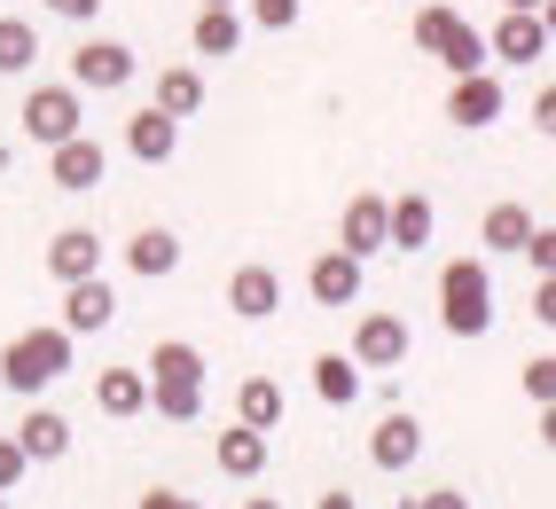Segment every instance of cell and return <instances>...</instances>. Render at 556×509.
<instances>
[{"label":"cell","instance_id":"cell-1","mask_svg":"<svg viewBox=\"0 0 556 509\" xmlns=\"http://www.w3.org/2000/svg\"><path fill=\"white\" fill-rule=\"evenodd\" d=\"M63 369H71V330H63V321H48V330H24V338L0 345V384H9L16 399L48 392Z\"/></svg>","mask_w":556,"mask_h":509},{"label":"cell","instance_id":"cell-2","mask_svg":"<svg viewBox=\"0 0 556 509\" xmlns=\"http://www.w3.org/2000/svg\"><path fill=\"white\" fill-rule=\"evenodd\" d=\"M439 321H447V338H486L494 330V275H486V259H447L439 267Z\"/></svg>","mask_w":556,"mask_h":509},{"label":"cell","instance_id":"cell-3","mask_svg":"<svg viewBox=\"0 0 556 509\" xmlns=\"http://www.w3.org/2000/svg\"><path fill=\"white\" fill-rule=\"evenodd\" d=\"M16 118H24V141H40V150H55V141L87 133V94L71 87V79H55V87H31Z\"/></svg>","mask_w":556,"mask_h":509},{"label":"cell","instance_id":"cell-4","mask_svg":"<svg viewBox=\"0 0 556 509\" xmlns=\"http://www.w3.org/2000/svg\"><path fill=\"white\" fill-rule=\"evenodd\" d=\"M134 71H141V55L126 40H79L71 48V87L79 94H118V87H134Z\"/></svg>","mask_w":556,"mask_h":509},{"label":"cell","instance_id":"cell-5","mask_svg":"<svg viewBox=\"0 0 556 509\" xmlns=\"http://www.w3.org/2000/svg\"><path fill=\"white\" fill-rule=\"evenodd\" d=\"M102 173H110V150L94 133H71V141H55L48 150V180L63 196H87V189H102Z\"/></svg>","mask_w":556,"mask_h":509},{"label":"cell","instance_id":"cell-6","mask_svg":"<svg viewBox=\"0 0 556 509\" xmlns=\"http://www.w3.org/2000/svg\"><path fill=\"white\" fill-rule=\"evenodd\" d=\"M361 267H368V259H353L345 243H338V251H321V259L306 267V298H314V306H329V314L361 306Z\"/></svg>","mask_w":556,"mask_h":509},{"label":"cell","instance_id":"cell-7","mask_svg":"<svg viewBox=\"0 0 556 509\" xmlns=\"http://www.w3.org/2000/svg\"><path fill=\"white\" fill-rule=\"evenodd\" d=\"M407 345H416V338H407L400 314H361L353 321V360H361V369H407Z\"/></svg>","mask_w":556,"mask_h":509},{"label":"cell","instance_id":"cell-8","mask_svg":"<svg viewBox=\"0 0 556 509\" xmlns=\"http://www.w3.org/2000/svg\"><path fill=\"white\" fill-rule=\"evenodd\" d=\"M502 79H494V71H463V79L447 87V118L463 126V133H486L494 118H502Z\"/></svg>","mask_w":556,"mask_h":509},{"label":"cell","instance_id":"cell-9","mask_svg":"<svg viewBox=\"0 0 556 509\" xmlns=\"http://www.w3.org/2000/svg\"><path fill=\"white\" fill-rule=\"evenodd\" d=\"M486 48H494V63H541L556 40H548L541 9H502V24L486 31Z\"/></svg>","mask_w":556,"mask_h":509},{"label":"cell","instance_id":"cell-10","mask_svg":"<svg viewBox=\"0 0 556 509\" xmlns=\"http://www.w3.org/2000/svg\"><path fill=\"white\" fill-rule=\"evenodd\" d=\"M110 321H118V290H110L102 275L63 282V330L71 338H94V330H110Z\"/></svg>","mask_w":556,"mask_h":509},{"label":"cell","instance_id":"cell-11","mask_svg":"<svg viewBox=\"0 0 556 509\" xmlns=\"http://www.w3.org/2000/svg\"><path fill=\"white\" fill-rule=\"evenodd\" d=\"M416 455H424V423L407 408H392L377 431H368V462L377 470H416Z\"/></svg>","mask_w":556,"mask_h":509},{"label":"cell","instance_id":"cell-12","mask_svg":"<svg viewBox=\"0 0 556 509\" xmlns=\"http://www.w3.org/2000/svg\"><path fill=\"white\" fill-rule=\"evenodd\" d=\"M173 150H180V118H165L157 102L126 118V157L134 165H173Z\"/></svg>","mask_w":556,"mask_h":509},{"label":"cell","instance_id":"cell-13","mask_svg":"<svg viewBox=\"0 0 556 509\" xmlns=\"http://www.w3.org/2000/svg\"><path fill=\"white\" fill-rule=\"evenodd\" d=\"M48 275H55V282L102 275V236H94V228H55V236H48Z\"/></svg>","mask_w":556,"mask_h":509},{"label":"cell","instance_id":"cell-14","mask_svg":"<svg viewBox=\"0 0 556 509\" xmlns=\"http://www.w3.org/2000/svg\"><path fill=\"white\" fill-rule=\"evenodd\" d=\"M384 212H392V196H377V189H361V196L345 204L338 243L353 251V259H377V251H384Z\"/></svg>","mask_w":556,"mask_h":509},{"label":"cell","instance_id":"cell-15","mask_svg":"<svg viewBox=\"0 0 556 509\" xmlns=\"http://www.w3.org/2000/svg\"><path fill=\"white\" fill-rule=\"evenodd\" d=\"M431 228H439V212H431V196H392V212H384V251H407V259H416V251L431 243Z\"/></svg>","mask_w":556,"mask_h":509},{"label":"cell","instance_id":"cell-16","mask_svg":"<svg viewBox=\"0 0 556 509\" xmlns=\"http://www.w3.org/2000/svg\"><path fill=\"white\" fill-rule=\"evenodd\" d=\"M228 306H236L243 321L282 314V275H275V267H258V259H251V267H236V275H228Z\"/></svg>","mask_w":556,"mask_h":509},{"label":"cell","instance_id":"cell-17","mask_svg":"<svg viewBox=\"0 0 556 509\" xmlns=\"http://www.w3.org/2000/svg\"><path fill=\"white\" fill-rule=\"evenodd\" d=\"M243 9H197V24H189V48L197 55H212V63H228L236 48H243Z\"/></svg>","mask_w":556,"mask_h":509},{"label":"cell","instance_id":"cell-18","mask_svg":"<svg viewBox=\"0 0 556 509\" xmlns=\"http://www.w3.org/2000/svg\"><path fill=\"white\" fill-rule=\"evenodd\" d=\"M94 408L102 416H141V408H150V369H102L94 377Z\"/></svg>","mask_w":556,"mask_h":509},{"label":"cell","instance_id":"cell-19","mask_svg":"<svg viewBox=\"0 0 556 509\" xmlns=\"http://www.w3.org/2000/svg\"><path fill=\"white\" fill-rule=\"evenodd\" d=\"M126 267H134L141 282H165V275H180V236H173V228H141V236L126 243Z\"/></svg>","mask_w":556,"mask_h":509},{"label":"cell","instance_id":"cell-20","mask_svg":"<svg viewBox=\"0 0 556 509\" xmlns=\"http://www.w3.org/2000/svg\"><path fill=\"white\" fill-rule=\"evenodd\" d=\"M16 447H24L31 462H63V455H71V416H55V408H31V416L16 423Z\"/></svg>","mask_w":556,"mask_h":509},{"label":"cell","instance_id":"cell-21","mask_svg":"<svg viewBox=\"0 0 556 509\" xmlns=\"http://www.w3.org/2000/svg\"><path fill=\"white\" fill-rule=\"evenodd\" d=\"M141 369H150V384H204V353H197L189 338H165Z\"/></svg>","mask_w":556,"mask_h":509},{"label":"cell","instance_id":"cell-22","mask_svg":"<svg viewBox=\"0 0 556 509\" xmlns=\"http://www.w3.org/2000/svg\"><path fill=\"white\" fill-rule=\"evenodd\" d=\"M219 470H228V479H258V470H267V431H251V423L219 431Z\"/></svg>","mask_w":556,"mask_h":509},{"label":"cell","instance_id":"cell-23","mask_svg":"<svg viewBox=\"0 0 556 509\" xmlns=\"http://www.w3.org/2000/svg\"><path fill=\"white\" fill-rule=\"evenodd\" d=\"M157 111H165V118H197V111H204V71H189V63L157 71Z\"/></svg>","mask_w":556,"mask_h":509},{"label":"cell","instance_id":"cell-24","mask_svg":"<svg viewBox=\"0 0 556 509\" xmlns=\"http://www.w3.org/2000/svg\"><path fill=\"white\" fill-rule=\"evenodd\" d=\"M314 392L329 399V408H353V399H361V360L353 353H321L314 360Z\"/></svg>","mask_w":556,"mask_h":509},{"label":"cell","instance_id":"cell-25","mask_svg":"<svg viewBox=\"0 0 556 509\" xmlns=\"http://www.w3.org/2000/svg\"><path fill=\"white\" fill-rule=\"evenodd\" d=\"M31 63H40V31H31V16H0V79H24Z\"/></svg>","mask_w":556,"mask_h":509},{"label":"cell","instance_id":"cell-26","mask_svg":"<svg viewBox=\"0 0 556 509\" xmlns=\"http://www.w3.org/2000/svg\"><path fill=\"white\" fill-rule=\"evenodd\" d=\"M236 423L275 431V423H282V384H275V377H243V392H236Z\"/></svg>","mask_w":556,"mask_h":509},{"label":"cell","instance_id":"cell-27","mask_svg":"<svg viewBox=\"0 0 556 509\" xmlns=\"http://www.w3.org/2000/svg\"><path fill=\"white\" fill-rule=\"evenodd\" d=\"M439 63H447L455 79H463V71H486V63H494V48H486V31H478V24H463V16H455V31L439 40Z\"/></svg>","mask_w":556,"mask_h":509},{"label":"cell","instance_id":"cell-28","mask_svg":"<svg viewBox=\"0 0 556 509\" xmlns=\"http://www.w3.org/2000/svg\"><path fill=\"white\" fill-rule=\"evenodd\" d=\"M526 236H533V212H526V204H494L486 228H478V243H486V251H526Z\"/></svg>","mask_w":556,"mask_h":509},{"label":"cell","instance_id":"cell-29","mask_svg":"<svg viewBox=\"0 0 556 509\" xmlns=\"http://www.w3.org/2000/svg\"><path fill=\"white\" fill-rule=\"evenodd\" d=\"M150 408L165 423H197L204 416V384H150Z\"/></svg>","mask_w":556,"mask_h":509},{"label":"cell","instance_id":"cell-30","mask_svg":"<svg viewBox=\"0 0 556 509\" xmlns=\"http://www.w3.org/2000/svg\"><path fill=\"white\" fill-rule=\"evenodd\" d=\"M299 9H306V0H243V24H258V31H290V24H299Z\"/></svg>","mask_w":556,"mask_h":509},{"label":"cell","instance_id":"cell-31","mask_svg":"<svg viewBox=\"0 0 556 509\" xmlns=\"http://www.w3.org/2000/svg\"><path fill=\"white\" fill-rule=\"evenodd\" d=\"M517 384H526L533 408H548V399H556V353H533L526 369H517Z\"/></svg>","mask_w":556,"mask_h":509},{"label":"cell","instance_id":"cell-32","mask_svg":"<svg viewBox=\"0 0 556 509\" xmlns=\"http://www.w3.org/2000/svg\"><path fill=\"white\" fill-rule=\"evenodd\" d=\"M447 31H455V9H439V0H431V9H416V48H424V55H439Z\"/></svg>","mask_w":556,"mask_h":509},{"label":"cell","instance_id":"cell-33","mask_svg":"<svg viewBox=\"0 0 556 509\" xmlns=\"http://www.w3.org/2000/svg\"><path fill=\"white\" fill-rule=\"evenodd\" d=\"M24 470H31V455L16 447V431H9V440H0V494H16V486H24Z\"/></svg>","mask_w":556,"mask_h":509},{"label":"cell","instance_id":"cell-34","mask_svg":"<svg viewBox=\"0 0 556 509\" xmlns=\"http://www.w3.org/2000/svg\"><path fill=\"white\" fill-rule=\"evenodd\" d=\"M526 259H533V275H556V228H541V220H533V236H526Z\"/></svg>","mask_w":556,"mask_h":509},{"label":"cell","instance_id":"cell-35","mask_svg":"<svg viewBox=\"0 0 556 509\" xmlns=\"http://www.w3.org/2000/svg\"><path fill=\"white\" fill-rule=\"evenodd\" d=\"M48 16H63V24H94L102 16V0H40Z\"/></svg>","mask_w":556,"mask_h":509},{"label":"cell","instance_id":"cell-36","mask_svg":"<svg viewBox=\"0 0 556 509\" xmlns=\"http://www.w3.org/2000/svg\"><path fill=\"white\" fill-rule=\"evenodd\" d=\"M533 321H548V330H556V275L533 282Z\"/></svg>","mask_w":556,"mask_h":509},{"label":"cell","instance_id":"cell-37","mask_svg":"<svg viewBox=\"0 0 556 509\" xmlns=\"http://www.w3.org/2000/svg\"><path fill=\"white\" fill-rule=\"evenodd\" d=\"M533 126L556 141V87H541V94H533Z\"/></svg>","mask_w":556,"mask_h":509},{"label":"cell","instance_id":"cell-38","mask_svg":"<svg viewBox=\"0 0 556 509\" xmlns=\"http://www.w3.org/2000/svg\"><path fill=\"white\" fill-rule=\"evenodd\" d=\"M416 509H470L463 486H439V494H416Z\"/></svg>","mask_w":556,"mask_h":509},{"label":"cell","instance_id":"cell-39","mask_svg":"<svg viewBox=\"0 0 556 509\" xmlns=\"http://www.w3.org/2000/svg\"><path fill=\"white\" fill-rule=\"evenodd\" d=\"M141 509H197L189 494H173V486H150V494H141Z\"/></svg>","mask_w":556,"mask_h":509},{"label":"cell","instance_id":"cell-40","mask_svg":"<svg viewBox=\"0 0 556 509\" xmlns=\"http://www.w3.org/2000/svg\"><path fill=\"white\" fill-rule=\"evenodd\" d=\"M314 509H361V501H353V494H345V486H329V494H321V501H314Z\"/></svg>","mask_w":556,"mask_h":509},{"label":"cell","instance_id":"cell-41","mask_svg":"<svg viewBox=\"0 0 556 509\" xmlns=\"http://www.w3.org/2000/svg\"><path fill=\"white\" fill-rule=\"evenodd\" d=\"M541 447L556 455V399H548V408H541Z\"/></svg>","mask_w":556,"mask_h":509},{"label":"cell","instance_id":"cell-42","mask_svg":"<svg viewBox=\"0 0 556 509\" xmlns=\"http://www.w3.org/2000/svg\"><path fill=\"white\" fill-rule=\"evenodd\" d=\"M541 24H548V40H556V0H541Z\"/></svg>","mask_w":556,"mask_h":509},{"label":"cell","instance_id":"cell-43","mask_svg":"<svg viewBox=\"0 0 556 509\" xmlns=\"http://www.w3.org/2000/svg\"><path fill=\"white\" fill-rule=\"evenodd\" d=\"M243 509H282V501H275V494H251V501H243Z\"/></svg>","mask_w":556,"mask_h":509},{"label":"cell","instance_id":"cell-44","mask_svg":"<svg viewBox=\"0 0 556 509\" xmlns=\"http://www.w3.org/2000/svg\"><path fill=\"white\" fill-rule=\"evenodd\" d=\"M197 9H243V0H197Z\"/></svg>","mask_w":556,"mask_h":509},{"label":"cell","instance_id":"cell-45","mask_svg":"<svg viewBox=\"0 0 556 509\" xmlns=\"http://www.w3.org/2000/svg\"><path fill=\"white\" fill-rule=\"evenodd\" d=\"M502 9H541V0H502Z\"/></svg>","mask_w":556,"mask_h":509},{"label":"cell","instance_id":"cell-46","mask_svg":"<svg viewBox=\"0 0 556 509\" xmlns=\"http://www.w3.org/2000/svg\"><path fill=\"white\" fill-rule=\"evenodd\" d=\"M0 509H9V494H0Z\"/></svg>","mask_w":556,"mask_h":509}]
</instances>
